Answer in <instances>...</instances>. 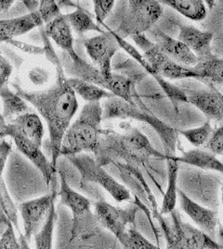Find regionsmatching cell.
<instances>
[{"instance_id": "27", "label": "cell", "mask_w": 223, "mask_h": 249, "mask_svg": "<svg viewBox=\"0 0 223 249\" xmlns=\"http://www.w3.org/2000/svg\"><path fill=\"white\" fill-rule=\"evenodd\" d=\"M56 198L53 199L51 203L49 214L43 223L41 229L35 235V244L36 249H52V240H53V231L54 225L56 221V207H55Z\"/></svg>"}, {"instance_id": "34", "label": "cell", "mask_w": 223, "mask_h": 249, "mask_svg": "<svg viewBox=\"0 0 223 249\" xmlns=\"http://www.w3.org/2000/svg\"><path fill=\"white\" fill-rule=\"evenodd\" d=\"M205 147L215 155H223V124L213 131Z\"/></svg>"}, {"instance_id": "1", "label": "cell", "mask_w": 223, "mask_h": 249, "mask_svg": "<svg viewBox=\"0 0 223 249\" xmlns=\"http://www.w3.org/2000/svg\"><path fill=\"white\" fill-rule=\"evenodd\" d=\"M56 81L53 86L39 91L25 90L13 84L15 91L38 110L49 130L51 163L58 170L61 147L63 137L78 109L77 94L69 83L61 59L53 64Z\"/></svg>"}, {"instance_id": "2", "label": "cell", "mask_w": 223, "mask_h": 249, "mask_svg": "<svg viewBox=\"0 0 223 249\" xmlns=\"http://www.w3.org/2000/svg\"><path fill=\"white\" fill-rule=\"evenodd\" d=\"M103 108L101 102H87L78 119L69 126L61 147V157L96 153L102 133Z\"/></svg>"}, {"instance_id": "4", "label": "cell", "mask_w": 223, "mask_h": 249, "mask_svg": "<svg viewBox=\"0 0 223 249\" xmlns=\"http://www.w3.org/2000/svg\"><path fill=\"white\" fill-rule=\"evenodd\" d=\"M60 176L59 196L61 203L72 212V228L70 241H87L98 235L102 227L98 221L95 213L91 211L90 200L74 190L63 173L58 171Z\"/></svg>"}, {"instance_id": "29", "label": "cell", "mask_w": 223, "mask_h": 249, "mask_svg": "<svg viewBox=\"0 0 223 249\" xmlns=\"http://www.w3.org/2000/svg\"><path fill=\"white\" fill-rule=\"evenodd\" d=\"M123 248L129 249H157L158 247L137 230L136 225H130L124 237L119 241Z\"/></svg>"}, {"instance_id": "9", "label": "cell", "mask_w": 223, "mask_h": 249, "mask_svg": "<svg viewBox=\"0 0 223 249\" xmlns=\"http://www.w3.org/2000/svg\"><path fill=\"white\" fill-rule=\"evenodd\" d=\"M131 38L142 51V54L153 69L154 73L156 72L168 80H182L190 78L199 80V75L194 71V68L182 65L169 58L155 42L148 38L144 34L133 36Z\"/></svg>"}, {"instance_id": "28", "label": "cell", "mask_w": 223, "mask_h": 249, "mask_svg": "<svg viewBox=\"0 0 223 249\" xmlns=\"http://www.w3.org/2000/svg\"><path fill=\"white\" fill-rule=\"evenodd\" d=\"M185 139L193 144L195 147L203 146L208 142L211 134L213 133V129L210 124V121L207 120L204 124L197 128L182 130L179 132Z\"/></svg>"}, {"instance_id": "16", "label": "cell", "mask_w": 223, "mask_h": 249, "mask_svg": "<svg viewBox=\"0 0 223 249\" xmlns=\"http://www.w3.org/2000/svg\"><path fill=\"white\" fill-rule=\"evenodd\" d=\"M153 36L155 44L176 62L187 67H194L197 64L198 57L180 39L173 38L160 30H155Z\"/></svg>"}, {"instance_id": "19", "label": "cell", "mask_w": 223, "mask_h": 249, "mask_svg": "<svg viewBox=\"0 0 223 249\" xmlns=\"http://www.w3.org/2000/svg\"><path fill=\"white\" fill-rule=\"evenodd\" d=\"M73 29L65 17V14H61L56 19L45 24L44 32L49 39L61 48L62 51L74 58L78 55L75 49V40L73 36Z\"/></svg>"}, {"instance_id": "7", "label": "cell", "mask_w": 223, "mask_h": 249, "mask_svg": "<svg viewBox=\"0 0 223 249\" xmlns=\"http://www.w3.org/2000/svg\"><path fill=\"white\" fill-rule=\"evenodd\" d=\"M91 153L77 154L66 157L70 163L78 170L80 181L83 186L88 183H95L101 186L117 202L130 200V192L125 185L116 180L98 161Z\"/></svg>"}, {"instance_id": "38", "label": "cell", "mask_w": 223, "mask_h": 249, "mask_svg": "<svg viewBox=\"0 0 223 249\" xmlns=\"http://www.w3.org/2000/svg\"><path fill=\"white\" fill-rule=\"evenodd\" d=\"M12 151V143L6 140V137L1 138L0 143V170L1 173L4 172L5 166L8 161L10 153Z\"/></svg>"}, {"instance_id": "15", "label": "cell", "mask_w": 223, "mask_h": 249, "mask_svg": "<svg viewBox=\"0 0 223 249\" xmlns=\"http://www.w3.org/2000/svg\"><path fill=\"white\" fill-rule=\"evenodd\" d=\"M179 202L182 210L201 230L213 238L216 236L217 227L220 222V215L217 211L204 208L194 202L181 190H179Z\"/></svg>"}, {"instance_id": "5", "label": "cell", "mask_w": 223, "mask_h": 249, "mask_svg": "<svg viewBox=\"0 0 223 249\" xmlns=\"http://www.w3.org/2000/svg\"><path fill=\"white\" fill-rule=\"evenodd\" d=\"M62 59H64L61 62L66 73L93 83L130 103H136L135 98L138 95L135 91V84L131 79L117 73H114L109 79L96 66L89 64L78 54L71 58L63 51Z\"/></svg>"}, {"instance_id": "32", "label": "cell", "mask_w": 223, "mask_h": 249, "mask_svg": "<svg viewBox=\"0 0 223 249\" xmlns=\"http://www.w3.org/2000/svg\"><path fill=\"white\" fill-rule=\"evenodd\" d=\"M117 0H91L98 23L103 24L114 9Z\"/></svg>"}, {"instance_id": "6", "label": "cell", "mask_w": 223, "mask_h": 249, "mask_svg": "<svg viewBox=\"0 0 223 249\" xmlns=\"http://www.w3.org/2000/svg\"><path fill=\"white\" fill-rule=\"evenodd\" d=\"M171 224L166 222L161 213L155 215L164 231L167 249H223L213 237L201 229L194 228L182 220L178 211L171 213Z\"/></svg>"}, {"instance_id": "21", "label": "cell", "mask_w": 223, "mask_h": 249, "mask_svg": "<svg viewBox=\"0 0 223 249\" xmlns=\"http://www.w3.org/2000/svg\"><path fill=\"white\" fill-rule=\"evenodd\" d=\"M179 163H184L204 171H213L223 174V163L210 151L202 149H191L182 156H173Z\"/></svg>"}, {"instance_id": "10", "label": "cell", "mask_w": 223, "mask_h": 249, "mask_svg": "<svg viewBox=\"0 0 223 249\" xmlns=\"http://www.w3.org/2000/svg\"><path fill=\"white\" fill-rule=\"evenodd\" d=\"M140 209L138 204L122 209L105 200H98L94 203V213L98 221L103 229L111 231L118 241L124 237L130 225H136L135 220Z\"/></svg>"}, {"instance_id": "30", "label": "cell", "mask_w": 223, "mask_h": 249, "mask_svg": "<svg viewBox=\"0 0 223 249\" xmlns=\"http://www.w3.org/2000/svg\"><path fill=\"white\" fill-rule=\"evenodd\" d=\"M0 205H1V211H4V213L9 217V219L14 224L16 230L20 231L19 217H18V212H20L19 207L16 206L15 202L12 200L3 177H1V181H0Z\"/></svg>"}, {"instance_id": "33", "label": "cell", "mask_w": 223, "mask_h": 249, "mask_svg": "<svg viewBox=\"0 0 223 249\" xmlns=\"http://www.w3.org/2000/svg\"><path fill=\"white\" fill-rule=\"evenodd\" d=\"M15 226L10 220L7 228L0 233V249H19L20 245L15 234Z\"/></svg>"}, {"instance_id": "39", "label": "cell", "mask_w": 223, "mask_h": 249, "mask_svg": "<svg viewBox=\"0 0 223 249\" xmlns=\"http://www.w3.org/2000/svg\"><path fill=\"white\" fill-rule=\"evenodd\" d=\"M16 0H0L1 3V13H5V12H9L10 8L12 7V5L15 3Z\"/></svg>"}, {"instance_id": "31", "label": "cell", "mask_w": 223, "mask_h": 249, "mask_svg": "<svg viewBox=\"0 0 223 249\" xmlns=\"http://www.w3.org/2000/svg\"><path fill=\"white\" fill-rule=\"evenodd\" d=\"M39 11L45 24L52 21L61 14L57 0H39Z\"/></svg>"}, {"instance_id": "42", "label": "cell", "mask_w": 223, "mask_h": 249, "mask_svg": "<svg viewBox=\"0 0 223 249\" xmlns=\"http://www.w3.org/2000/svg\"><path fill=\"white\" fill-rule=\"evenodd\" d=\"M220 215V214H219ZM223 220V215H220V220Z\"/></svg>"}, {"instance_id": "13", "label": "cell", "mask_w": 223, "mask_h": 249, "mask_svg": "<svg viewBox=\"0 0 223 249\" xmlns=\"http://www.w3.org/2000/svg\"><path fill=\"white\" fill-rule=\"evenodd\" d=\"M0 136L1 138L20 136L34 144L42 146L44 125L40 117L37 113L31 111L16 117L9 123L1 115Z\"/></svg>"}, {"instance_id": "22", "label": "cell", "mask_w": 223, "mask_h": 249, "mask_svg": "<svg viewBox=\"0 0 223 249\" xmlns=\"http://www.w3.org/2000/svg\"><path fill=\"white\" fill-rule=\"evenodd\" d=\"M166 168H167V184L163 202L160 209L162 215L170 214L176 210V205L179 197L178 189V176H179V162L173 157L165 158Z\"/></svg>"}, {"instance_id": "12", "label": "cell", "mask_w": 223, "mask_h": 249, "mask_svg": "<svg viewBox=\"0 0 223 249\" xmlns=\"http://www.w3.org/2000/svg\"><path fill=\"white\" fill-rule=\"evenodd\" d=\"M83 45L94 65L107 78L110 79L113 76L112 59L121 48L114 31H104L96 36L86 39L84 40Z\"/></svg>"}, {"instance_id": "35", "label": "cell", "mask_w": 223, "mask_h": 249, "mask_svg": "<svg viewBox=\"0 0 223 249\" xmlns=\"http://www.w3.org/2000/svg\"><path fill=\"white\" fill-rule=\"evenodd\" d=\"M7 44H10L11 46H13L14 48H18L20 51L29 54V55H35V56H41V55H45V48L43 47H39V46H34V45H30L27 43L21 42L19 40H15V39H11L7 42Z\"/></svg>"}, {"instance_id": "17", "label": "cell", "mask_w": 223, "mask_h": 249, "mask_svg": "<svg viewBox=\"0 0 223 249\" xmlns=\"http://www.w3.org/2000/svg\"><path fill=\"white\" fill-rule=\"evenodd\" d=\"M44 21L39 10L31 13H26L9 19L0 20V39L1 42H8L9 40L25 35L30 31L40 27Z\"/></svg>"}, {"instance_id": "8", "label": "cell", "mask_w": 223, "mask_h": 249, "mask_svg": "<svg viewBox=\"0 0 223 249\" xmlns=\"http://www.w3.org/2000/svg\"><path fill=\"white\" fill-rule=\"evenodd\" d=\"M163 11V5L157 0H126L121 19L114 31L123 38L144 34L155 26Z\"/></svg>"}, {"instance_id": "23", "label": "cell", "mask_w": 223, "mask_h": 249, "mask_svg": "<svg viewBox=\"0 0 223 249\" xmlns=\"http://www.w3.org/2000/svg\"><path fill=\"white\" fill-rule=\"evenodd\" d=\"M0 96L3 104V110L1 115L9 123L16 117L23 113L30 112L28 102L20 96L15 91L13 92L9 86H4L0 88Z\"/></svg>"}, {"instance_id": "26", "label": "cell", "mask_w": 223, "mask_h": 249, "mask_svg": "<svg viewBox=\"0 0 223 249\" xmlns=\"http://www.w3.org/2000/svg\"><path fill=\"white\" fill-rule=\"evenodd\" d=\"M72 29L79 35H83L89 31H94L99 34L104 32L98 22L92 19V16L81 7H77L73 12L65 14Z\"/></svg>"}, {"instance_id": "36", "label": "cell", "mask_w": 223, "mask_h": 249, "mask_svg": "<svg viewBox=\"0 0 223 249\" xmlns=\"http://www.w3.org/2000/svg\"><path fill=\"white\" fill-rule=\"evenodd\" d=\"M28 78L34 85L43 86L49 82L50 74L47 69L37 66L30 70L28 72Z\"/></svg>"}, {"instance_id": "14", "label": "cell", "mask_w": 223, "mask_h": 249, "mask_svg": "<svg viewBox=\"0 0 223 249\" xmlns=\"http://www.w3.org/2000/svg\"><path fill=\"white\" fill-rule=\"evenodd\" d=\"M183 90L188 98V103L198 108L209 121L223 123V92L210 87L207 89Z\"/></svg>"}, {"instance_id": "40", "label": "cell", "mask_w": 223, "mask_h": 249, "mask_svg": "<svg viewBox=\"0 0 223 249\" xmlns=\"http://www.w3.org/2000/svg\"><path fill=\"white\" fill-rule=\"evenodd\" d=\"M204 3H205V5L207 6V8L209 9V10H212L214 8V6H215V4H216V0H204Z\"/></svg>"}, {"instance_id": "20", "label": "cell", "mask_w": 223, "mask_h": 249, "mask_svg": "<svg viewBox=\"0 0 223 249\" xmlns=\"http://www.w3.org/2000/svg\"><path fill=\"white\" fill-rule=\"evenodd\" d=\"M178 39L191 48L198 58L212 53L213 34L211 32L198 29L193 25L182 24L180 25Z\"/></svg>"}, {"instance_id": "18", "label": "cell", "mask_w": 223, "mask_h": 249, "mask_svg": "<svg viewBox=\"0 0 223 249\" xmlns=\"http://www.w3.org/2000/svg\"><path fill=\"white\" fill-rule=\"evenodd\" d=\"M11 139L20 152L24 155L36 166V168L43 175L46 183L49 185L53 177L57 175L58 170L54 168L51 161H49L45 154L42 152L41 146L20 136H13Z\"/></svg>"}, {"instance_id": "3", "label": "cell", "mask_w": 223, "mask_h": 249, "mask_svg": "<svg viewBox=\"0 0 223 249\" xmlns=\"http://www.w3.org/2000/svg\"><path fill=\"white\" fill-rule=\"evenodd\" d=\"M136 103H130L119 96H113L102 100L103 120H135L150 125L158 134L165 148V158L173 157L177 146V132L174 128L166 124L154 115L139 96Z\"/></svg>"}, {"instance_id": "24", "label": "cell", "mask_w": 223, "mask_h": 249, "mask_svg": "<svg viewBox=\"0 0 223 249\" xmlns=\"http://www.w3.org/2000/svg\"><path fill=\"white\" fill-rule=\"evenodd\" d=\"M191 20H203L206 17V5L204 0H157Z\"/></svg>"}, {"instance_id": "41", "label": "cell", "mask_w": 223, "mask_h": 249, "mask_svg": "<svg viewBox=\"0 0 223 249\" xmlns=\"http://www.w3.org/2000/svg\"><path fill=\"white\" fill-rule=\"evenodd\" d=\"M222 204L223 205V182L222 184Z\"/></svg>"}, {"instance_id": "25", "label": "cell", "mask_w": 223, "mask_h": 249, "mask_svg": "<svg viewBox=\"0 0 223 249\" xmlns=\"http://www.w3.org/2000/svg\"><path fill=\"white\" fill-rule=\"evenodd\" d=\"M69 83L76 94L87 102H100L101 100L115 96L106 89L79 78L71 77L69 78Z\"/></svg>"}, {"instance_id": "37", "label": "cell", "mask_w": 223, "mask_h": 249, "mask_svg": "<svg viewBox=\"0 0 223 249\" xmlns=\"http://www.w3.org/2000/svg\"><path fill=\"white\" fill-rule=\"evenodd\" d=\"M13 67L10 60L3 55L0 57V78H1V87L7 86L10 76L12 74Z\"/></svg>"}, {"instance_id": "11", "label": "cell", "mask_w": 223, "mask_h": 249, "mask_svg": "<svg viewBox=\"0 0 223 249\" xmlns=\"http://www.w3.org/2000/svg\"><path fill=\"white\" fill-rule=\"evenodd\" d=\"M56 183L57 178L55 176L49 184L51 190L49 194L32 200L22 202L18 206L22 220L23 234L28 241L41 229L49 214L51 203L57 197L58 193L56 192Z\"/></svg>"}]
</instances>
